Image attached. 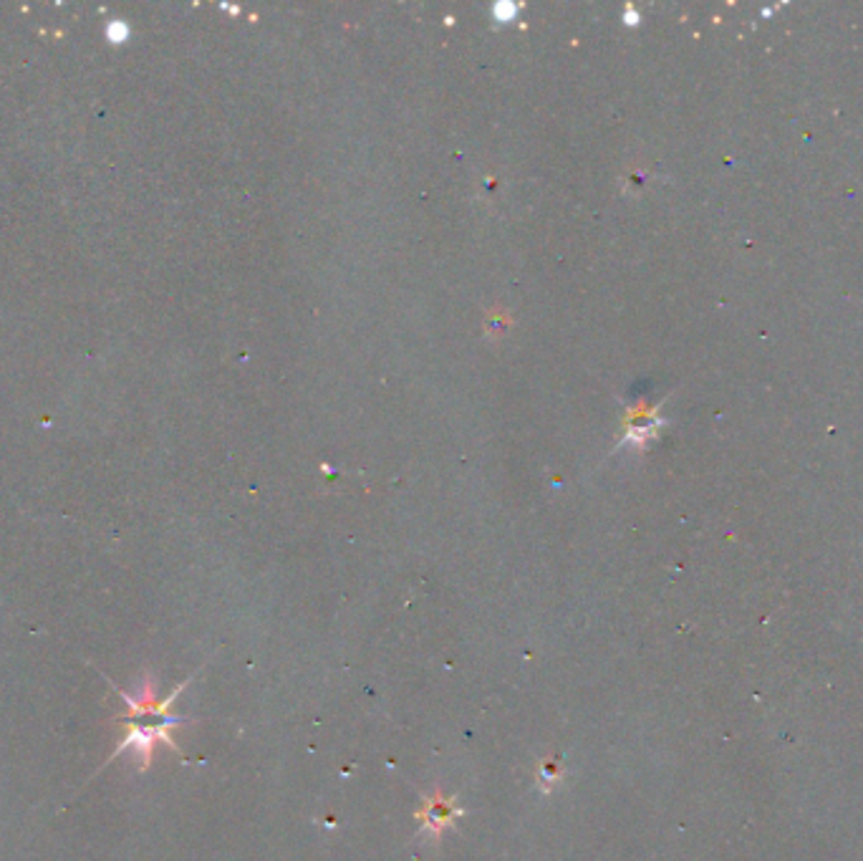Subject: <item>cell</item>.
<instances>
[{
	"label": "cell",
	"mask_w": 863,
	"mask_h": 861,
	"mask_svg": "<svg viewBox=\"0 0 863 861\" xmlns=\"http://www.w3.org/2000/svg\"><path fill=\"white\" fill-rule=\"evenodd\" d=\"M182 722H185V720H182V718H177V715H173V718H167V720H157V722L129 720L125 741H121V743L117 745V748H114V753H111V758H109V760L117 758L119 753L132 751V753L137 755V768H140V770H150V766H152V755H154V745L165 743V745H169V748H173V751L180 753V745H177V743L173 741V738H169V728L182 726Z\"/></svg>",
	"instance_id": "1"
},
{
	"label": "cell",
	"mask_w": 863,
	"mask_h": 861,
	"mask_svg": "<svg viewBox=\"0 0 863 861\" xmlns=\"http://www.w3.org/2000/svg\"><path fill=\"white\" fill-rule=\"evenodd\" d=\"M460 816H465V809L460 806L458 795H445L439 788L432 795H422V809L414 814L419 822V834L429 836L435 844Z\"/></svg>",
	"instance_id": "2"
},
{
	"label": "cell",
	"mask_w": 863,
	"mask_h": 861,
	"mask_svg": "<svg viewBox=\"0 0 863 861\" xmlns=\"http://www.w3.org/2000/svg\"><path fill=\"white\" fill-rule=\"evenodd\" d=\"M566 778V770H564V758H548L539 768V778H535V783L543 793H551L553 788H556L560 781Z\"/></svg>",
	"instance_id": "3"
}]
</instances>
